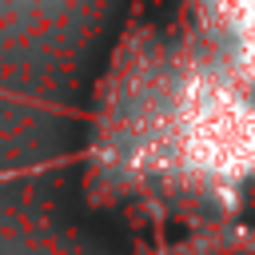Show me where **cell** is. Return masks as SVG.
<instances>
[{
  "mask_svg": "<svg viewBox=\"0 0 255 255\" xmlns=\"http://www.w3.org/2000/svg\"><path fill=\"white\" fill-rule=\"evenodd\" d=\"M171 155L207 179H243L255 171V100L227 68H191L179 76L167 108Z\"/></svg>",
  "mask_w": 255,
  "mask_h": 255,
  "instance_id": "1",
  "label": "cell"
},
{
  "mask_svg": "<svg viewBox=\"0 0 255 255\" xmlns=\"http://www.w3.org/2000/svg\"><path fill=\"white\" fill-rule=\"evenodd\" d=\"M195 8L219 40L227 72L255 88V0H195Z\"/></svg>",
  "mask_w": 255,
  "mask_h": 255,
  "instance_id": "2",
  "label": "cell"
}]
</instances>
